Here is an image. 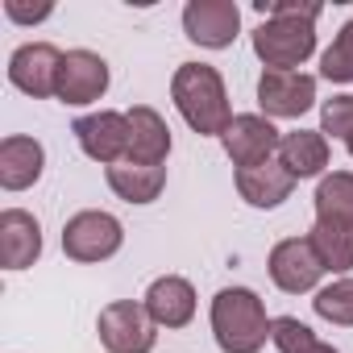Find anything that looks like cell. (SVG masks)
<instances>
[{"instance_id": "5b68a950", "label": "cell", "mask_w": 353, "mask_h": 353, "mask_svg": "<svg viewBox=\"0 0 353 353\" xmlns=\"http://www.w3.org/2000/svg\"><path fill=\"white\" fill-rule=\"evenodd\" d=\"M100 341L108 353H150L154 349V320L145 312V303L133 299H117L100 312Z\"/></svg>"}, {"instance_id": "ac0fdd59", "label": "cell", "mask_w": 353, "mask_h": 353, "mask_svg": "<svg viewBox=\"0 0 353 353\" xmlns=\"http://www.w3.org/2000/svg\"><path fill=\"white\" fill-rule=\"evenodd\" d=\"M279 162L295 174V179H312V174H320L328 166V141H324V133H312V129L283 133Z\"/></svg>"}, {"instance_id": "8992f818", "label": "cell", "mask_w": 353, "mask_h": 353, "mask_svg": "<svg viewBox=\"0 0 353 353\" xmlns=\"http://www.w3.org/2000/svg\"><path fill=\"white\" fill-rule=\"evenodd\" d=\"M221 141H225V154L233 158V166L237 170H250V166H262V162H270V154L279 150V129L270 125V117H254V112H245V117H233L229 121V129L221 133Z\"/></svg>"}, {"instance_id": "d6986e66", "label": "cell", "mask_w": 353, "mask_h": 353, "mask_svg": "<svg viewBox=\"0 0 353 353\" xmlns=\"http://www.w3.org/2000/svg\"><path fill=\"white\" fill-rule=\"evenodd\" d=\"M108 188L129 204H150L166 188V166H141V162H117L108 166Z\"/></svg>"}, {"instance_id": "2e32d148", "label": "cell", "mask_w": 353, "mask_h": 353, "mask_svg": "<svg viewBox=\"0 0 353 353\" xmlns=\"http://www.w3.org/2000/svg\"><path fill=\"white\" fill-rule=\"evenodd\" d=\"M295 188V174L283 166V162H262V166H250V170H237V192L245 204L254 208H274L291 196Z\"/></svg>"}, {"instance_id": "ffe728a7", "label": "cell", "mask_w": 353, "mask_h": 353, "mask_svg": "<svg viewBox=\"0 0 353 353\" xmlns=\"http://www.w3.org/2000/svg\"><path fill=\"white\" fill-rule=\"evenodd\" d=\"M307 241H312V250L320 254L324 270H349V266H353V221L316 216Z\"/></svg>"}, {"instance_id": "7402d4cb", "label": "cell", "mask_w": 353, "mask_h": 353, "mask_svg": "<svg viewBox=\"0 0 353 353\" xmlns=\"http://www.w3.org/2000/svg\"><path fill=\"white\" fill-rule=\"evenodd\" d=\"M320 75L332 79V83H353V21H345L341 34H336V42L324 50Z\"/></svg>"}, {"instance_id": "7a4b0ae2", "label": "cell", "mask_w": 353, "mask_h": 353, "mask_svg": "<svg viewBox=\"0 0 353 353\" xmlns=\"http://www.w3.org/2000/svg\"><path fill=\"white\" fill-rule=\"evenodd\" d=\"M270 316L262 299L245 287H225L212 299V332L225 353H258L270 336Z\"/></svg>"}, {"instance_id": "277c9868", "label": "cell", "mask_w": 353, "mask_h": 353, "mask_svg": "<svg viewBox=\"0 0 353 353\" xmlns=\"http://www.w3.org/2000/svg\"><path fill=\"white\" fill-rule=\"evenodd\" d=\"M121 241H125V229L108 212H75L63 225V250L75 262H104L121 250Z\"/></svg>"}, {"instance_id": "4fadbf2b", "label": "cell", "mask_w": 353, "mask_h": 353, "mask_svg": "<svg viewBox=\"0 0 353 353\" xmlns=\"http://www.w3.org/2000/svg\"><path fill=\"white\" fill-rule=\"evenodd\" d=\"M38 254H42V225L21 208L0 212V266L26 270L38 262Z\"/></svg>"}, {"instance_id": "8fae6325", "label": "cell", "mask_w": 353, "mask_h": 353, "mask_svg": "<svg viewBox=\"0 0 353 353\" xmlns=\"http://www.w3.org/2000/svg\"><path fill=\"white\" fill-rule=\"evenodd\" d=\"M241 26V9L233 0H192L183 9V30L192 42L208 46V50H225L237 38Z\"/></svg>"}, {"instance_id": "4316f807", "label": "cell", "mask_w": 353, "mask_h": 353, "mask_svg": "<svg viewBox=\"0 0 353 353\" xmlns=\"http://www.w3.org/2000/svg\"><path fill=\"white\" fill-rule=\"evenodd\" d=\"M295 353H336V349L324 345V341H312V345H303V349H295Z\"/></svg>"}, {"instance_id": "9c48e42d", "label": "cell", "mask_w": 353, "mask_h": 353, "mask_svg": "<svg viewBox=\"0 0 353 353\" xmlns=\"http://www.w3.org/2000/svg\"><path fill=\"white\" fill-rule=\"evenodd\" d=\"M258 104L266 117H303L316 104V79L303 71H262Z\"/></svg>"}, {"instance_id": "30bf717a", "label": "cell", "mask_w": 353, "mask_h": 353, "mask_svg": "<svg viewBox=\"0 0 353 353\" xmlns=\"http://www.w3.org/2000/svg\"><path fill=\"white\" fill-rule=\"evenodd\" d=\"M71 133L79 137L83 154L104 162V166H117L121 158H129V117L121 112H92V117H79L71 125Z\"/></svg>"}, {"instance_id": "52a82bcc", "label": "cell", "mask_w": 353, "mask_h": 353, "mask_svg": "<svg viewBox=\"0 0 353 353\" xmlns=\"http://www.w3.org/2000/svg\"><path fill=\"white\" fill-rule=\"evenodd\" d=\"M324 274V262L320 254L312 250L307 237H287L270 250V279L274 287H283L287 295H299V291H312Z\"/></svg>"}, {"instance_id": "484cf974", "label": "cell", "mask_w": 353, "mask_h": 353, "mask_svg": "<svg viewBox=\"0 0 353 353\" xmlns=\"http://www.w3.org/2000/svg\"><path fill=\"white\" fill-rule=\"evenodd\" d=\"M5 13H9L13 21L30 26V21H42V17H50V5H21V0H5Z\"/></svg>"}, {"instance_id": "3957f363", "label": "cell", "mask_w": 353, "mask_h": 353, "mask_svg": "<svg viewBox=\"0 0 353 353\" xmlns=\"http://www.w3.org/2000/svg\"><path fill=\"white\" fill-rule=\"evenodd\" d=\"M316 50V21L303 17H270L254 30V54L266 71H291Z\"/></svg>"}, {"instance_id": "603a6c76", "label": "cell", "mask_w": 353, "mask_h": 353, "mask_svg": "<svg viewBox=\"0 0 353 353\" xmlns=\"http://www.w3.org/2000/svg\"><path fill=\"white\" fill-rule=\"evenodd\" d=\"M312 307H316V316H324L332 324H353V279H341V283L316 291Z\"/></svg>"}, {"instance_id": "d4e9b609", "label": "cell", "mask_w": 353, "mask_h": 353, "mask_svg": "<svg viewBox=\"0 0 353 353\" xmlns=\"http://www.w3.org/2000/svg\"><path fill=\"white\" fill-rule=\"evenodd\" d=\"M254 9L270 21V17H303V21H316L320 17V5L316 0H254Z\"/></svg>"}, {"instance_id": "e0dca14e", "label": "cell", "mask_w": 353, "mask_h": 353, "mask_svg": "<svg viewBox=\"0 0 353 353\" xmlns=\"http://www.w3.org/2000/svg\"><path fill=\"white\" fill-rule=\"evenodd\" d=\"M42 141L34 137H5L0 141V183H5L9 192H26L30 183H38L42 174Z\"/></svg>"}, {"instance_id": "cb8c5ba5", "label": "cell", "mask_w": 353, "mask_h": 353, "mask_svg": "<svg viewBox=\"0 0 353 353\" xmlns=\"http://www.w3.org/2000/svg\"><path fill=\"white\" fill-rule=\"evenodd\" d=\"M320 133H332L341 141L353 137V96H332L320 108Z\"/></svg>"}, {"instance_id": "ba28073f", "label": "cell", "mask_w": 353, "mask_h": 353, "mask_svg": "<svg viewBox=\"0 0 353 353\" xmlns=\"http://www.w3.org/2000/svg\"><path fill=\"white\" fill-rule=\"evenodd\" d=\"M108 88V63L92 50H67L63 54V67H59V83H54V96L63 104H92L100 100Z\"/></svg>"}, {"instance_id": "44dd1931", "label": "cell", "mask_w": 353, "mask_h": 353, "mask_svg": "<svg viewBox=\"0 0 353 353\" xmlns=\"http://www.w3.org/2000/svg\"><path fill=\"white\" fill-rule=\"evenodd\" d=\"M316 216H336V221H353V174L349 170H332L316 188Z\"/></svg>"}, {"instance_id": "5bb4252c", "label": "cell", "mask_w": 353, "mask_h": 353, "mask_svg": "<svg viewBox=\"0 0 353 353\" xmlns=\"http://www.w3.org/2000/svg\"><path fill=\"white\" fill-rule=\"evenodd\" d=\"M145 312L162 328H183L196 316V291H192V283L179 279V274L154 279L150 291H145Z\"/></svg>"}, {"instance_id": "83f0119b", "label": "cell", "mask_w": 353, "mask_h": 353, "mask_svg": "<svg viewBox=\"0 0 353 353\" xmlns=\"http://www.w3.org/2000/svg\"><path fill=\"white\" fill-rule=\"evenodd\" d=\"M345 145H349V154H353V137H349V141H345Z\"/></svg>"}, {"instance_id": "7c38bea8", "label": "cell", "mask_w": 353, "mask_h": 353, "mask_svg": "<svg viewBox=\"0 0 353 353\" xmlns=\"http://www.w3.org/2000/svg\"><path fill=\"white\" fill-rule=\"evenodd\" d=\"M59 67H63V54H59L54 46L30 42V46L13 50V59H9V79H13V88H21L26 96H54Z\"/></svg>"}, {"instance_id": "9a60e30c", "label": "cell", "mask_w": 353, "mask_h": 353, "mask_svg": "<svg viewBox=\"0 0 353 353\" xmlns=\"http://www.w3.org/2000/svg\"><path fill=\"white\" fill-rule=\"evenodd\" d=\"M125 117H129V158L125 162L162 166L166 154H170V129H166V121L154 108H145V104L129 108Z\"/></svg>"}, {"instance_id": "6da1fadb", "label": "cell", "mask_w": 353, "mask_h": 353, "mask_svg": "<svg viewBox=\"0 0 353 353\" xmlns=\"http://www.w3.org/2000/svg\"><path fill=\"white\" fill-rule=\"evenodd\" d=\"M170 96L179 117L200 133V137H221L229 129V96H225V79L216 67L208 63H183L170 79Z\"/></svg>"}]
</instances>
